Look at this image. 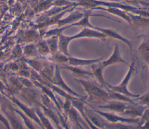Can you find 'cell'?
I'll use <instances>...</instances> for the list:
<instances>
[{
  "label": "cell",
  "instance_id": "277c9868",
  "mask_svg": "<svg viewBox=\"0 0 149 129\" xmlns=\"http://www.w3.org/2000/svg\"><path fill=\"white\" fill-rule=\"evenodd\" d=\"M124 63L127 64L122 58V57L120 55L119 51L118 46L116 44V46H115L114 51H113L112 54L111 55V56L108 59H107L106 60L100 62L97 64V66L102 70L104 68H105L106 67H107L109 65L115 64V63Z\"/></svg>",
  "mask_w": 149,
  "mask_h": 129
},
{
  "label": "cell",
  "instance_id": "d6986e66",
  "mask_svg": "<svg viewBox=\"0 0 149 129\" xmlns=\"http://www.w3.org/2000/svg\"><path fill=\"white\" fill-rule=\"evenodd\" d=\"M0 121L5 125V126L6 128H9V124L8 123V121L6 120V119H5V117H3L1 115V113H0Z\"/></svg>",
  "mask_w": 149,
  "mask_h": 129
},
{
  "label": "cell",
  "instance_id": "ffe728a7",
  "mask_svg": "<svg viewBox=\"0 0 149 129\" xmlns=\"http://www.w3.org/2000/svg\"><path fill=\"white\" fill-rule=\"evenodd\" d=\"M138 128H149V121L148 120H146V121L141 125L139 126Z\"/></svg>",
  "mask_w": 149,
  "mask_h": 129
},
{
  "label": "cell",
  "instance_id": "7402d4cb",
  "mask_svg": "<svg viewBox=\"0 0 149 129\" xmlns=\"http://www.w3.org/2000/svg\"><path fill=\"white\" fill-rule=\"evenodd\" d=\"M147 63H148V65H149V60L147 61Z\"/></svg>",
  "mask_w": 149,
  "mask_h": 129
},
{
  "label": "cell",
  "instance_id": "8fae6325",
  "mask_svg": "<svg viewBox=\"0 0 149 129\" xmlns=\"http://www.w3.org/2000/svg\"><path fill=\"white\" fill-rule=\"evenodd\" d=\"M46 43L49 48V51L55 53L57 49L58 48V36L54 35L52 38L48 40Z\"/></svg>",
  "mask_w": 149,
  "mask_h": 129
},
{
  "label": "cell",
  "instance_id": "7c38bea8",
  "mask_svg": "<svg viewBox=\"0 0 149 129\" xmlns=\"http://www.w3.org/2000/svg\"><path fill=\"white\" fill-rule=\"evenodd\" d=\"M36 112L37 113L38 116L39 117V119L40 120V122H41L42 126H45L47 128H52L51 124L49 123V122L47 119V118H45V117H44L43 116V114L41 113V112H40V110L38 109H36Z\"/></svg>",
  "mask_w": 149,
  "mask_h": 129
},
{
  "label": "cell",
  "instance_id": "e0dca14e",
  "mask_svg": "<svg viewBox=\"0 0 149 129\" xmlns=\"http://www.w3.org/2000/svg\"><path fill=\"white\" fill-rule=\"evenodd\" d=\"M141 117L143 120L145 121L146 120L149 121V108H147L146 109H144Z\"/></svg>",
  "mask_w": 149,
  "mask_h": 129
},
{
  "label": "cell",
  "instance_id": "5b68a950",
  "mask_svg": "<svg viewBox=\"0 0 149 129\" xmlns=\"http://www.w3.org/2000/svg\"><path fill=\"white\" fill-rule=\"evenodd\" d=\"M126 103L128 102L113 99V101H108L105 104L101 105L99 107L101 108L107 109L113 112L123 113L127 109L129 106V105H127Z\"/></svg>",
  "mask_w": 149,
  "mask_h": 129
},
{
  "label": "cell",
  "instance_id": "2e32d148",
  "mask_svg": "<svg viewBox=\"0 0 149 129\" xmlns=\"http://www.w3.org/2000/svg\"><path fill=\"white\" fill-rule=\"evenodd\" d=\"M24 52L29 55H34L36 52L35 46L33 45H30L26 46L24 48Z\"/></svg>",
  "mask_w": 149,
  "mask_h": 129
},
{
  "label": "cell",
  "instance_id": "52a82bcc",
  "mask_svg": "<svg viewBox=\"0 0 149 129\" xmlns=\"http://www.w3.org/2000/svg\"><path fill=\"white\" fill-rule=\"evenodd\" d=\"M90 28H93L94 30H98L100 32H101L102 33L104 34L107 37V36H109V37H112V38H114L115 39H117L118 40H120V41H123V42H125L126 44L127 45V46H129V47L130 48V49L132 48V45L130 44V42L127 40L126 39H125V38H123V37H122L121 35H120L119 34H118V33H116V32L111 30H109V29H107V28H99V27H95V26H92L91 24L89 26Z\"/></svg>",
  "mask_w": 149,
  "mask_h": 129
},
{
  "label": "cell",
  "instance_id": "ac0fdd59",
  "mask_svg": "<svg viewBox=\"0 0 149 129\" xmlns=\"http://www.w3.org/2000/svg\"><path fill=\"white\" fill-rule=\"evenodd\" d=\"M30 64L31 65V66H33V67L34 69L38 70L41 67V64L40 62L36 61V60H31L30 63Z\"/></svg>",
  "mask_w": 149,
  "mask_h": 129
},
{
  "label": "cell",
  "instance_id": "9c48e42d",
  "mask_svg": "<svg viewBox=\"0 0 149 129\" xmlns=\"http://www.w3.org/2000/svg\"><path fill=\"white\" fill-rule=\"evenodd\" d=\"M138 51L142 58L147 62L149 60V41H144L139 46Z\"/></svg>",
  "mask_w": 149,
  "mask_h": 129
},
{
  "label": "cell",
  "instance_id": "9a60e30c",
  "mask_svg": "<svg viewBox=\"0 0 149 129\" xmlns=\"http://www.w3.org/2000/svg\"><path fill=\"white\" fill-rule=\"evenodd\" d=\"M13 110L15 112H16L17 113H18V114L22 117V119H23V121L24 122V123L26 124V125L29 128H34V127H33V125H32L31 121L29 120L28 118H27V117H26L23 113H21L20 112H19V110H16V109H13Z\"/></svg>",
  "mask_w": 149,
  "mask_h": 129
},
{
  "label": "cell",
  "instance_id": "4fadbf2b",
  "mask_svg": "<svg viewBox=\"0 0 149 129\" xmlns=\"http://www.w3.org/2000/svg\"><path fill=\"white\" fill-rule=\"evenodd\" d=\"M134 101H139L141 105L149 106V91L140 97L138 96Z\"/></svg>",
  "mask_w": 149,
  "mask_h": 129
},
{
  "label": "cell",
  "instance_id": "ba28073f",
  "mask_svg": "<svg viewBox=\"0 0 149 129\" xmlns=\"http://www.w3.org/2000/svg\"><path fill=\"white\" fill-rule=\"evenodd\" d=\"M102 59V58L98 59H81L78 58H75L73 57H68V62L71 66L78 67V66H83L86 65L93 64L96 63H98Z\"/></svg>",
  "mask_w": 149,
  "mask_h": 129
},
{
  "label": "cell",
  "instance_id": "44dd1931",
  "mask_svg": "<svg viewBox=\"0 0 149 129\" xmlns=\"http://www.w3.org/2000/svg\"><path fill=\"white\" fill-rule=\"evenodd\" d=\"M2 87H3V85L1 84V82H0V88H2Z\"/></svg>",
  "mask_w": 149,
  "mask_h": 129
},
{
  "label": "cell",
  "instance_id": "7a4b0ae2",
  "mask_svg": "<svg viewBox=\"0 0 149 129\" xmlns=\"http://www.w3.org/2000/svg\"><path fill=\"white\" fill-rule=\"evenodd\" d=\"M134 62L132 63L131 65L129 66V69L126 76L125 77V78L122 80V81L120 83V84H119L117 86H111L106 83V85L108 87V88H110L111 91H112L120 93V94L124 95H125L127 97H129L130 98H136L138 96H139V95H134V94L130 93L128 91L127 88V84L129 83V81L131 77L132 74L134 70Z\"/></svg>",
  "mask_w": 149,
  "mask_h": 129
},
{
  "label": "cell",
  "instance_id": "30bf717a",
  "mask_svg": "<svg viewBox=\"0 0 149 129\" xmlns=\"http://www.w3.org/2000/svg\"><path fill=\"white\" fill-rule=\"evenodd\" d=\"M84 14L81 13H79V12H76L74 13L72 15H70V16H69L67 18L63 19V20H61L58 21V24L60 26H62L63 24H68V23H72L77 19H79L81 17H83L84 16Z\"/></svg>",
  "mask_w": 149,
  "mask_h": 129
},
{
  "label": "cell",
  "instance_id": "6da1fadb",
  "mask_svg": "<svg viewBox=\"0 0 149 129\" xmlns=\"http://www.w3.org/2000/svg\"><path fill=\"white\" fill-rule=\"evenodd\" d=\"M79 81L88 94L90 101L106 103L110 99L109 92H106L95 83L88 80H79Z\"/></svg>",
  "mask_w": 149,
  "mask_h": 129
},
{
  "label": "cell",
  "instance_id": "3957f363",
  "mask_svg": "<svg viewBox=\"0 0 149 129\" xmlns=\"http://www.w3.org/2000/svg\"><path fill=\"white\" fill-rule=\"evenodd\" d=\"M94 112H96L99 115L104 117L108 121H110L112 124H116V123H139V120L137 119H126L123 118L120 116H118L115 114L112 113H107L103 112L100 110H94Z\"/></svg>",
  "mask_w": 149,
  "mask_h": 129
},
{
  "label": "cell",
  "instance_id": "8992f818",
  "mask_svg": "<svg viewBox=\"0 0 149 129\" xmlns=\"http://www.w3.org/2000/svg\"><path fill=\"white\" fill-rule=\"evenodd\" d=\"M52 81H53V83L55 84H56L57 85H59L60 87H61L62 88H63L65 90H66L69 94H71L72 95H73L74 96H76L77 98H81V97L80 95H79V94H76V92H74L72 89H70L65 83V82L63 81V80L61 78V76L60 75L59 70L58 69V68L57 67H56L55 75L54 76V77L52 78Z\"/></svg>",
  "mask_w": 149,
  "mask_h": 129
},
{
  "label": "cell",
  "instance_id": "5bb4252c",
  "mask_svg": "<svg viewBox=\"0 0 149 129\" xmlns=\"http://www.w3.org/2000/svg\"><path fill=\"white\" fill-rule=\"evenodd\" d=\"M37 49L39 52L42 54H47L49 52V48L46 42H41L38 44Z\"/></svg>",
  "mask_w": 149,
  "mask_h": 129
}]
</instances>
